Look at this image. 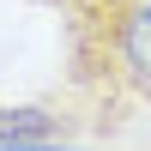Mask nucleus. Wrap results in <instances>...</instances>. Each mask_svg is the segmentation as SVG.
I'll return each mask as SVG.
<instances>
[{
  "label": "nucleus",
  "mask_w": 151,
  "mask_h": 151,
  "mask_svg": "<svg viewBox=\"0 0 151 151\" xmlns=\"http://www.w3.org/2000/svg\"><path fill=\"white\" fill-rule=\"evenodd\" d=\"M0 151H79V145H48V139H12V145H0Z\"/></svg>",
  "instance_id": "2"
},
{
  "label": "nucleus",
  "mask_w": 151,
  "mask_h": 151,
  "mask_svg": "<svg viewBox=\"0 0 151 151\" xmlns=\"http://www.w3.org/2000/svg\"><path fill=\"white\" fill-rule=\"evenodd\" d=\"M30 6H55V12H60V6H67V0H30Z\"/></svg>",
  "instance_id": "3"
},
{
  "label": "nucleus",
  "mask_w": 151,
  "mask_h": 151,
  "mask_svg": "<svg viewBox=\"0 0 151 151\" xmlns=\"http://www.w3.org/2000/svg\"><path fill=\"white\" fill-rule=\"evenodd\" d=\"M60 103L91 139H115L151 115V0L60 6Z\"/></svg>",
  "instance_id": "1"
}]
</instances>
